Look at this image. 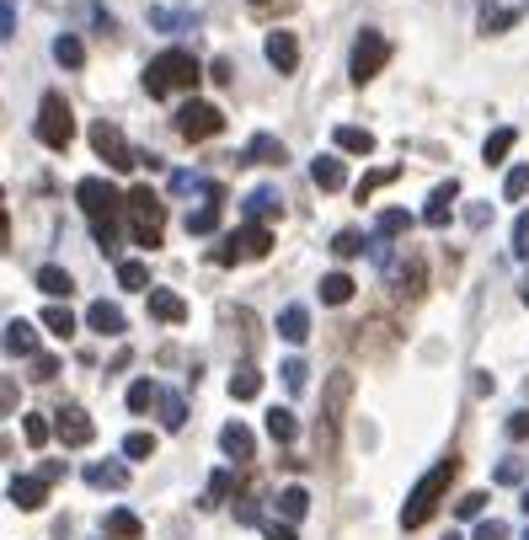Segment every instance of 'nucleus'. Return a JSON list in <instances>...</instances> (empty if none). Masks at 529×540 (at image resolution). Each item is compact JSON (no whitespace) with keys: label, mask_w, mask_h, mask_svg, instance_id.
<instances>
[{"label":"nucleus","mask_w":529,"mask_h":540,"mask_svg":"<svg viewBox=\"0 0 529 540\" xmlns=\"http://www.w3.org/2000/svg\"><path fill=\"white\" fill-rule=\"evenodd\" d=\"M524 482H529V466L519 455H508L503 466H497V487H524Z\"/></svg>","instance_id":"obj_39"},{"label":"nucleus","mask_w":529,"mask_h":540,"mask_svg":"<svg viewBox=\"0 0 529 540\" xmlns=\"http://www.w3.org/2000/svg\"><path fill=\"white\" fill-rule=\"evenodd\" d=\"M59 375V359H54V353H38V359H33V380H54Z\"/></svg>","instance_id":"obj_52"},{"label":"nucleus","mask_w":529,"mask_h":540,"mask_svg":"<svg viewBox=\"0 0 529 540\" xmlns=\"http://www.w3.org/2000/svg\"><path fill=\"white\" fill-rule=\"evenodd\" d=\"M6 353H11V359H38V327L27 316L6 321Z\"/></svg>","instance_id":"obj_15"},{"label":"nucleus","mask_w":529,"mask_h":540,"mask_svg":"<svg viewBox=\"0 0 529 540\" xmlns=\"http://www.w3.org/2000/svg\"><path fill=\"white\" fill-rule=\"evenodd\" d=\"M129 225H134V241H139V246H161L166 204H161L150 188H129Z\"/></svg>","instance_id":"obj_4"},{"label":"nucleus","mask_w":529,"mask_h":540,"mask_svg":"<svg viewBox=\"0 0 529 540\" xmlns=\"http://www.w3.org/2000/svg\"><path fill=\"white\" fill-rule=\"evenodd\" d=\"M262 54H268V65L278 75H294V65H300V43H294V33H284V27H273V33H268Z\"/></svg>","instance_id":"obj_11"},{"label":"nucleus","mask_w":529,"mask_h":540,"mask_svg":"<svg viewBox=\"0 0 529 540\" xmlns=\"http://www.w3.org/2000/svg\"><path fill=\"white\" fill-rule=\"evenodd\" d=\"M284 161H289V150H284V140H273V134H252L241 150V166H284Z\"/></svg>","instance_id":"obj_13"},{"label":"nucleus","mask_w":529,"mask_h":540,"mask_svg":"<svg viewBox=\"0 0 529 540\" xmlns=\"http://www.w3.org/2000/svg\"><path fill=\"white\" fill-rule=\"evenodd\" d=\"M214 225H220V198L188 214V236H214Z\"/></svg>","instance_id":"obj_35"},{"label":"nucleus","mask_w":529,"mask_h":540,"mask_svg":"<svg viewBox=\"0 0 529 540\" xmlns=\"http://www.w3.org/2000/svg\"><path fill=\"white\" fill-rule=\"evenodd\" d=\"M513 257H529V214L513 220Z\"/></svg>","instance_id":"obj_49"},{"label":"nucleus","mask_w":529,"mask_h":540,"mask_svg":"<svg viewBox=\"0 0 529 540\" xmlns=\"http://www.w3.org/2000/svg\"><path fill=\"white\" fill-rule=\"evenodd\" d=\"M54 59H59L65 70H81V65H86V43L75 38V33H59V38H54Z\"/></svg>","instance_id":"obj_27"},{"label":"nucleus","mask_w":529,"mask_h":540,"mask_svg":"<svg viewBox=\"0 0 529 540\" xmlns=\"http://www.w3.org/2000/svg\"><path fill=\"white\" fill-rule=\"evenodd\" d=\"M118 284L123 289H145L150 284V268H145V262H134V257H123L118 262ZM145 295H150V289H145Z\"/></svg>","instance_id":"obj_36"},{"label":"nucleus","mask_w":529,"mask_h":540,"mask_svg":"<svg viewBox=\"0 0 529 540\" xmlns=\"http://www.w3.org/2000/svg\"><path fill=\"white\" fill-rule=\"evenodd\" d=\"M91 150H97V156L113 166V172H129V166H139V156H134V145L123 140V129L118 123H91Z\"/></svg>","instance_id":"obj_8"},{"label":"nucleus","mask_w":529,"mask_h":540,"mask_svg":"<svg viewBox=\"0 0 529 540\" xmlns=\"http://www.w3.org/2000/svg\"><path fill=\"white\" fill-rule=\"evenodd\" d=\"M6 498L22 508V514H38L43 503H49V482L43 476H11V487H6Z\"/></svg>","instance_id":"obj_12"},{"label":"nucleus","mask_w":529,"mask_h":540,"mask_svg":"<svg viewBox=\"0 0 529 540\" xmlns=\"http://www.w3.org/2000/svg\"><path fill=\"white\" fill-rule=\"evenodd\" d=\"M86 482L97 492H123L129 487V471H123L118 460H97V466H86Z\"/></svg>","instance_id":"obj_19"},{"label":"nucleus","mask_w":529,"mask_h":540,"mask_svg":"<svg viewBox=\"0 0 529 540\" xmlns=\"http://www.w3.org/2000/svg\"><path fill=\"white\" fill-rule=\"evenodd\" d=\"M273 214H284V198H278V188H257V193H246V220H252V225L273 220Z\"/></svg>","instance_id":"obj_20"},{"label":"nucleus","mask_w":529,"mask_h":540,"mask_svg":"<svg viewBox=\"0 0 529 540\" xmlns=\"http://www.w3.org/2000/svg\"><path fill=\"white\" fill-rule=\"evenodd\" d=\"M385 182H396V166H380V172H369V177L359 182V198H369L375 188H385Z\"/></svg>","instance_id":"obj_48"},{"label":"nucleus","mask_w":529,"mask_h":540,"mask_svg":"<svg viewBox=\"0 0 529 540\" xmlns=\"http://www.w3.org/2000/svg\"><path fill=\"white\" fill-rule=\"evenodd\" d=\"M476 540H508V524L503 519H481L476 524Z\"/></svg>","instance_id":"obj_51"},{"label":"nucleus","mask_w":529,"mask_h":540,"mask_svg":"<svg viewBox=\"0 0 529 540\" xmlns=\"http://www.w3.org/2000/svg\"><path fill=\"white\" fill-rule=\"evenodd\" d=\"M75 204L91 214V225H107L118 220V209H129V193H118L107 177H81L75 182Z\"/></svg>","instance_id":"obj_3"},{"label":"nucleus","mask_w":529,"mask_h":540,"mask_svg":"<svg viewBox=\"0 0 529 540\" xmlns=\"http://www.w3.org/2000/svg\"><path fill=\"white\" fill-rule=\"evenodd\" d=\"M22 434H27V444H33V450H43V444H49V434H54V423L38 418V412H27V418H22Z\"/></svg>","instance_id":"obj_38"},{"label":"nucleus","mask_w":529,"mask_h":540,"mask_svg":"<svg viewBox=\"0 0 529 540\" xmlns=\"http://www.w3.org/2000/svg\"><path fill=\"white\" fill-rule=\"evenodd\" d=\"M278 375H284V385H289V391H305V380H310V369H305V359H289L284 369H278Z\"/></svg>","instance_id":"obj_44"},{"label":"nucleus","mask_w":529,"mask_h":540,"mask_svg":"<svg viewBox=\"0 0 529 540\" xmlns=\"http://www.w3.org/2000/svg\"><path fill=\"white\" fill-rule=\"evenodd\" d=\"M519 22V6H508V11H487V17H481V27H487V33H503V27H513Z\"/></svg>","instance_id":"obj_45"},{"label":"nucleus","mask_w":529,"mask_h":540,"mask_svg":"<svg viewBox=\"0 0 529 540\" xmlns=\"http://www.w3.org/2000/svg\"><path fill=\"white\" fill-rule=\"evenodd\" d=\"M524 193H529V161H524V166H513L508 182H503V198H508V204H519Z\"/></svg>","instance_id":"obj_42"},{"label":"nucleus","mask_w":529,"mask_h":540,"mask_svg":"<svg viewBox=\"0 0 529 540\" xmlns=\"http://www.w3.org/2000/svg\"><path fill=\"white\" fill-rule=\"evenodd\" d=\"M519 300L529 305V273H524V284H519Z\"/></svg>","instance_id":"obj_59"},{"label":"nucleus","mask_w":529,"mask_h":540,"mask_svg":"<svg viewBox=\"0 0 529 540\" xmlns=\"http://www.w3.org/2000/svg\"><path fill=\"white\" fill-rule=\"evenodd\" d=\"M407 225H412V214H407V209H380V220H375V236H385V241H391V236H401Z\"/></svg>","instance_id":"obj_37"},{"label":"nucleus","mask_w":529,"mask_h":540,"mask_svg":"<svg viewBox=\"0 0 529 540\" xmlns=\"http://www.w3.org/2000/svg\"><path fill=\"white\" fill-rule=\"evenodd\" d=\"M332 140H337L342 156H375V134L359 129V123H337V129H332Z\"/></svg>","instance_id":"obj_17"},{"label":"nucleus","mask_w":529,"mask_h":540,"mask_svg":"<svg viewBox=\"0 0 529 540\" xmlns=\"http://www.w3.org/2000/svg\"><path fill=\"white\" fill-rule=\"evenodd\" d=\"M33 284H38L49 300H70V289H75V279H70L65 268H38V273H33Z\"/></svg>","instance_id":"obj_26"},{"label":"nucleus","mask_w":529,"mask_h":540,"mask_svg":"<svg viewBox=\"0 0 529 540\" xmlns=\"http://www.w3.org/2000/svg\"><path fill=\"white\" fill-rule=\"evenodd\" d=\"M123 455H129V460H150L155 455V434H129V439H123Z\"/></svg>","instance_id":"obj_43"},{"label":"nucleus","mask_w":529,"mask_h":540,"mask_svg":"<svg viewBox=\"0 0 529 540\" xmlns=\"http://www.w3.org/2000/svg\"><path fill=\"white\" fill-rule=\"evenodd\" d=\"M257 391H262V375H257L252 364H241L236 375H230V396H236V401H252Z\"/></svg>","instance_id":"obj_33"},{"label":"nucleus","mask_w":529,"mask_h":540,"mask_svg":"<svg viewBox=\"0 0 529 540\" xmlns=\"http://www.w3.org/2000/svg\"><path fill=\"white\" fill-rule=\"evenodd\" d=\"M444 540H460V535H444Z\"/></svg>","instance_id":"obj_63"},{"label":"nucleus","mask_w":529,"mask_h":540,"mask_svg":"<svg viewBox=\"0 0 529 540\" xmlns=\"http://www.w3.org/2000/svg\"><path fill=\"white\" fill-rule=\"evenodd\" d=\"M0 38H17V0L0 6Z\"/></svg>","instance_id":"obj_53"},{"label":"nucleus","mask_w":529,"mask_h":540,"mask_svg":"<svg viewBox=\"0 0 529 540\" xmlns=\"http://www.w3.org/2000/svg\"><path fill=\"white\" fill-rule=\"evenodd\" d=\"M209 81H220V86H230V81H236V70H230V59H214V65H209Z\"/></svg>","instance_id":"obj_55"},{"label":"nucleus","mask_w":529,"mask_h":540,"mask_svg":"<svg viewBox=\"0 0 529 540\" xmlns=\"http://www.w3.org/2000/svg\"><path fill=\"white\" fill-rule=\"evenodd\" d=\"M102 535L107 540H139V535H145V524H139V514H129V508H113V514L102 519Z\"/></svg>","instance_id":"obj_22"},{"label":"nucleus","mask_w":529,"mask_h":540,"mask_svg":"<svg viewBox=\"0 0 529 540\" xmlns=\"http://www.w3.org/2000/svg\"><path fill=\"white\" fill-rule=\"evenodd\" d=\"M86 327L102 332V337H118V332H123V311H118V305H107V300H97V305L86 311Z\"/></svg>","instance_id":"obj_25"},{"label":"nucleus","mask_w":529,"mask_h":540,"mask_svg":"<svg viewBox=\"0 0 529 540\" xmlns=\"http://www.w3.org/2000/svg\"><path fill=\"white\" fill-rule=\"evenodd\" d=\"M455 471H460V460L455 455H444L439 466H433L423 482H417L412 492H407V503H401V524L407 530H423V524L439 514V503H444V492H449V482H455Z\"/></svg>","instance_id":"obj_1"},{"label":"nucleus","mask_w":529,"mask_h":540,"mask_svg":"<svg viewBox=\"0 0 529 540\" xmlns=\"http://www.w3.org/2000/svg\"><path fill=\"white\" fill-rule=\"evenodd\" d=\"M43 327H49L54 337H75V316L65 311V305H49V311H43Z\"/></svg>","instance_id":"obj_40"},{"label":"nucleus","mask_w":529,"mask_h":540,"mask_svg":"<svg viewBox=\"0 0 529 540\" xmlns=\"http://www.w3.org/2000/svg\"><path fill=\"white\" fill-rule=\"evenodd\" d=\"M38 476H43V482H59V476H65V460H43Z\"/></svg>","instance_id":"obj_57"},{"label":"nucleus","mask_w":529,"mask_h":540,"mask_svg":"<svg viewBox=\"0 0 529 540\" xmlns=\"http://www.w3.org/2000/svg\"><path fill=\"white\" fill-rule=\"evenodd\" d=\"M460 6H476V0H460Z\"/></svg>","instance_id":"obj_61"},{"label":"nucleus","mask_w":529,"mask_h":540,"mask_svg":"<svg viewBox=\"0 0 529 540\" xmlns=\"http://www.w3.org/2000/svg\"><path fill=\"white\" fill-rule=\"evenodd\" d=\"M353 300V279L348 273H326L321 279V305H348Z\"/></svg>","instance_id":"obj_29"},{"label":"nucleus","mask_w":529,"mask_h":540,"mask_svg":"<svg viewBox=\"0 0 529 540\" xmlns=\"http://www.w3.org/2000/svg\"><path fill=\"white\" fill-rule=\"evenodd\" d=\"M513 140H519L513 129H492V134H487V145H481V161H487V166H497V161H503L508 150H513Z\"/></svg>","instance_id":"obj_31"},{"label":"nucleus","mask_w":529,"mask_h":540,"mask_svg":"<svg viewBox=\"0 0 529 540\" xmlns=\"http://www.w3.org/2000/svg\"><path fill=\"white\" fill-rule=\"evenodd\" d=\"M161 423L171 428V434H182V428H188V401H182V396H161Z\"/></svg>","instance_id":"obj_34"},{"label":"nucleus","mask_w":529,"mask_h":540,"mask_svg":"<svg viewBox=\"0 0 529 540\" xmlns=\"http://www.w3.org/2000/svg\"><path fill=\"white\" fill-rule=\"evenodd\" d=\"M278 337H284V343H305L310 337V311L305 305H284V311H278Z\"/></svg>","instance_id":"obj_21"},{"label":"nucleus","mask_w":529,"mask_h":540,"mask_svg":"<svg viewBox=\"0 0 529 540\" xmlns=\"http://www.w3.org/2000/svg\"><path fill=\"white\" fill-rule=\"evenodd\" d=\"M310 182H316L321 193H337V188H348V166H342L337 150H326V156L310 161Z\"/></svg>","instance_id":"obj_14"},{"label":"nucleus","mask_w":529,"mask_h":540,"mask_svg":"<svg viewBox=\"0 0 529 540\" xmlns=\"http://www.w3.org/2000/svg\"><path fill=\"white\" fill-rule=\"evenodd\" d=\"M348 396H353V380H348V375H332V380H326V401H321V444H326V450L337 444V423H342V407H348Z\"/></svg>","instance_id":"obj_9"},{"label":"nucleus","mask_w":529,"mask_h":540,"mask_svg":"<svg viewBox=\"0 0 529 540\" xmlns=\"http://www.w3.org/2000/svg\"><path fill=\"white\" fill-rule=\"evenodd\" d=\"M305 508H310V492L305 487H284V492H278V514H284L289 524L305 519Z\"/></svg>","instance_id":"obj_32"},{"label":"nucleus","mask_w":529,"mask_h":540,"mask_svg":"<svg viewBox=\"0 0 529 540\" xmlns=\"http://www.w3.org/2000/svg\"><path fill=\"white\" fill-rule=\"evenodd\" d=\"M524 6H529V0H519V11H524Z\"/></svg>","instance_id":"obj_62"},{"label":"nucleus","mask_w":529,"mask_h":540,"mask_svg":"<svg viewBox=\"0 0 529 540\" xmlns=\"http://www.w3.org/2000/svg\"><path fill=\"white\" fill-rule=\"evenodd\" d=\"M230 482H236V476H230V471H214V476H209V508L230 498Z\"/></svg>","instance_id":"obj_47"},{"label":"nucleus","mask_w":529,"mask_h":540,"mask_svg":"<svg viewBox=\"0 0 529 540\" xmlns=\"http://www.w3.org/2000/svg\"><path fill=\"white\" fill-rule=\"evenodd\" d=\"M262 535H268V540H300L289 519H262Z\"/></svg>","instance_id":"obj_50"},{"label":"nucleus","mask_w":529,"mask_h":540,"mask_svg":"<svg viewBox=\"0 0 529 540\" xmlns=\"http://www.w3.org/2000/svg\"><path fill=\"white\" fill-rule=\"evenodd\" d=\"M508 439H529V412H513L508 418Z\"/></svg>","instance_id":"obj_56"},{"label":"nucleus","mask_w":529,"mask_h":540,"mask_svg":"<svg viewBox=\"0 0 529 540\" xmlns=\"http://www.w3.org/2000/svg\"><path fill=\"white\" fill-rule=\"evenodd\" d=\"M230 246H236L241 257H268L273 236H268V225H246V230H236V236H230Z\"/></svg>","instance_id":"obj_24"},{"label":"nucleus","mask_w":529,"mask_h":540,"mask_svg":"<svg viewBox=\"0 0 529 540\" xmlns=\"http://www.w3.org/2000/svg\"><path fill=\"white\" fill-rule=\"evenodd\" d=\"M481 508H487V492H465V498L455 503L460 519H481Z\"/></svg>","instance_id":"obj_46"},{"label":"nucleus","mask_w":529,"mask_h":540,"mask_svg":"<svg viewBox=\"0 0 529 540\" xmlns=\"http://www.w3.org/2000/svg\"><path fill=\"white\" fill-rule=\"evenodd\" d=\"M70 140H75V113H70V102L59 97V91H49V97L38 102V145L65 150Z\"/></svg>","instance_id":"obj_5"},{"label":"nucleus","mask_w":529,"mask_h":540,"mask_svg":"<svg viewBox=\"0 0 529 540\" xmlns=\"http://www.w3.org/2000/svg\"><path fill=\"white\" fill-rule=\"evenodd\" d=\"M332 252L337 257H359V252H369V236H359V230H337Z\"/></svg>","instance_id":"obj_41"},{"label":"nucleus","mask_w":529,"mask_h":540,"mask_svg":"<svg viewBox=\"0 0 529 540\" xmlns=\"http://www.w3.org/2000/svg\"><path fill=\"white\" fill-rule=\"evenodd\" d=\"M385 59H391V43H385V33L364 27V33L353 38V54H348V75H353V86L375 81V75L385 70Z\"/></svg>","instance_id":"obj_6"},{"label":"nucleus","mask_w":529,"mask_h":540,"mask_svg":"<svg viewBox=\"0 0 529 540\" xmlns=\"http://www.w3.org/2000/svg\"><path fill=\"white\" fill-rule=\"evenodd\" d=\"M198 81H204V70H198V59L188 49H166V54H155L150 65H145V91H150V97L193 91Z\"/></svg>","instance_id":"obj_2"},{"label":"nucleus","mask_w":529,"mask_h":540,"mask_svg":"<svg viewBox=\"0 0 529 540\" xmlns=\"http://www.w3.org/2000/svg\"><path fill=\"white\" fill-rule=\"evenodd\" d=\"M220 129H225V113L214 102H182L177 107V134H182V140L198 145V140H214Z\"/></svg>","instance_id":"obj_7"},{"label":"nucleus","mask_w":529,"mask_h":540,"mask_svg":"<svg viewBox=\"0 0 529 540\" xmlns=\"http://www.w3.org/2000/svg\"><path fill=\"white\" fill-rule=\"evenodd\" d=\"M465 220H471L476 230H487L492 225V204H471V209H465Z\"/></svg>","instance_id":"obj_54"},{"label":"nucleus","mask_w":529,"mask_h":540,"mask_svg":"<svg viewBox=\"0 0 529 540\" xmlns=\"http://www.w3.org/2000/svg\"><path fill=\"white\" fill-rule=\"evenodd\" d=\"M524 514H529V492H524Z\"/></svg>","instance_id":"obj_60"},{"label":"nucleus","mask_w":529,"mask_h":540,"mask_svg":"<svg viewBox=\"0 0 529 540\" xmlns=\"http://www.w3.org/2000/svg\"><path fill=\"white\" fill-rule=\"evenodd\" d=\"M220 450H225L230 460H252V455H257L252 428H246V423H225V428H220Z\"/></svg>","instance_id":"obj_18"},{"label":"nucleus","mask_w":529,"mask_h":540,"mask_svg":"<svg viewBox=\"0 0 529 540\" xmlns=\"http://www.w3.org/2000/svg\"><path fill=\"white\" fill-rule=\"evenodd\" d=\"M236 519H241V524H257L262 514H257V503H236Z\"/></svg>","instance_id":"obj_58"},{"label":"nucleus","mask_w":529,"mask_h":540,"mask_svg":"<svg viewBox=\"0 0 529 540\" xmlns=\"http://www.w3.org/2000/svg\"><path fill=\"white\" fill-rule=\"evenodd\" d=\"M54 439L65 444V450H81V444L97 439V423H91L86 407H65V412H54Z\"/></svg>","instance_id":"obj_10"},{"label":"nucleus","mask_w":529,"mask_h":540,"mask_svg":"<svg viewBox=\"0 0 529 540\" xmlns=\"http://www.w3.org/2000/svg\"><path fill=\"white\" fill-rule=\"evenodd\" d=\"M524 540H529V530H524Z\"/></svg>","instance_id":"obj_64"},{"label":"nucleus","mask_w":529,"mask_h":540,"mask_svg":"<svg viewBox=\"0 0 529 540\" xmlns=\"http://www.w3.org/2000/svg\"><path fill=\"white\" fill-rule=\"evenodd\" d=\"M455 198H460V182H455V177L439 182V188H433V198H428V209H423V225L444 230V225H449V209H455Z\"/></svg>","instance_id":"obj_16"},{"label":"nucleus","mask_w":529,"mask_h":540,"mask_svg":"<svg viewBox=\"0 0 529 540\" xmlns=\"http://www.w3.org/2000/svg\"><path fill=\"white\" fill-rule=\"evenodd\" d=\"M150 316H155V321H171V327H177V321L188 316V300L171 295V289H150Z\"/></svg>","instance_id":"obj_23"},{"label":"nucleus","mask_w":529,"mask_h":540,"mask_svg":"<svg viewBox=\"0 0 529 540\" xmlns=\"http://www.w3.org/2000/svg\"><path fill=\"white\" fill-rule=\"evenodd\" d=\"M161 385H155V380H134L129 385V412H150V407H161Z\"/></svg>","instance_id":"obj_30"},{"label":"nucleus","mask_w":529,"mask_h":540,"mask_svg":"<svg viewBox=\"0 0 529 540\" xmlns=\"http://www.w3.org/2000/svg\"><path fill=\"white\" fill-rule=\"evenodd\" d=\"M294 434H300L294 412H289V407H273V412H268V439H273V444H294Z\"/></svg>","instance_id":"obj_28"}]
</instances>
